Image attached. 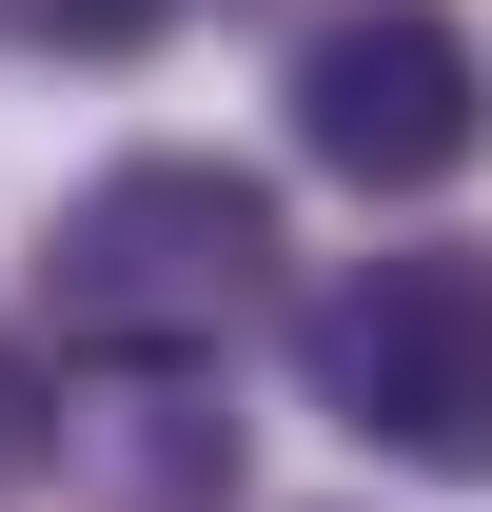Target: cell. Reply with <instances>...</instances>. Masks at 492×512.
I'll return each mask as SVG.
<instances>
[{"label": "cell", "instance_id": "cell-3", "mask_svg": "<svg viewBox=\"0 0 492 512\" xmlns=\"http://www.w3.org/2000/svg\"><path fill=\"white\" fill-rule=\"evenodd\" d=\"M276 99H296V158L355 178V197H433V178L492 158V60H473L453 0H335Z\"/></svg>", "mask_w": 492, "mask_h": 512}, {"label": "cell", "instance_id": "cell-1", "mask_svg": "<svg viewBox=\"0 0 492 512\" xmlns=\"http://www.w3.org/2000/svg\"><path fill=\"white\" fill-rule=\"evenodd\" d=\"M276 296V197L237 158H99L40 217V335L119 355V375H197L217 335Z\"/></svg>", "mask_w": 492, "mask_h": 512}, {"label": "cell", "instance_id": "cell-2", "mask_svg": "<svg viewBox=\"0 0 492 512\" xmlns=\"http://www.w3.org/2000/svg\"><path fill=\"white\" fill-rule=\"evenodd\" d=\"M296 375L335 434L414 453V473H492V256L473 237H394L355 276L296 296Z\"/></svg>", "mask_w": 492, "mask_h": 512}, {"label": "cell", "instance_id": "cell-5", "mask_svg": "<svg viewBox=\"0 0 492 512\" xmlns=\"http://www.w3.org/2000/svg\"><path fill=\"white\" fill-rule=\"evenodd\" d=\"M40 453H60V375L0 335V473H40Z\"/></svg>", "mask_w": 492, "mask_h": 512}, {"label": "cell", "instance_id": "cell-4", "mask_svg": "<svg viewBox=\"0 0 492 512\" xmlns=\"http://www.w3.org/2000/svg\"><path fill=\"white\" fill-rule=\"evenodd\" d=\"M178 0H0V40H40V60H138Z\"/></svg>", "mask_w": 492, "mask_h": 512}]
</instances>
